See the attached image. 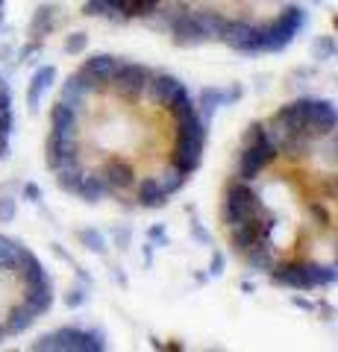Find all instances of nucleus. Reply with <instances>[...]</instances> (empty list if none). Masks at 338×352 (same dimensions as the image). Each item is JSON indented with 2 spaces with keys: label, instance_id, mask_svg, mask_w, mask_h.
I'll list each match as a JSON object with an SVG mask.
<instances>
[{
  "label": "nucleus",
  "instance_id": "20e7f679",
  "mask_svg": "<svg viewBox=\"0 0 338 352\" xmlns=\"http://www.w3.org/2000/svg\"><path fill=\"white\" fill-rule=\"evenodd\" d=\"M50 80H53V71H50V68H45V71L36 74V80H32V88H30V103H32V106L41 100V94H45V88L50 85Z\"/></svg>",
  "mask_w": 338,
  "mask_h": 352
},
{
  "label": "nucleus",
  "instance_id": "39448f33",
  "mask_svg": "<svg viewBox=\"0 0 338 352\" xmlns=\"http://www.w3.org/2000/svg\"><path fill=\"white\" fill-rule=\"evenodd\" d=\"M0 217H12V203H0Z\"/></svg>",
  "mask_w": 338,
  "mask_h": 352
},
{
  "label": "nucleus",
  "instance_id": "7ed1b4c3",
  "mask_svg": "<svg viewBox=\"0 0 338 352\" xmlns=\"http://www.w3.org/2000/svg\"><path fill=\"white\" fill-rule=\"evenodd\" d=\"M106 15L136 21L177 44L238 53L282 47L300 27V0H92Z\"/></svg>",
  "mask_w": 338,
  "mask_h": 352
},
{
  "label": "nucleus",
  "instance_id": "f257e3e1",
  "mask_svg": "<svg viewBox=\"0 0 338 352\" xmlns=\"http://www.w3.org/2000/svg\"><path fill=\"white\" fill-rule=\"evenodd\" d=\"M203 150L206 126L189 88L136 59H85L50 109L47 168L85 203L165 206L198 173Z\"/></svg>",
  "mask_w": 338,
  "mask_h": 352
},
{
  "label": "nucleus",
  "instance_id": "f03ea898",
  "mask_svg": "<svg viewBox=\"0 0 338 352\" xmlns=\"http://www.w3.org/2000/svg\"><path fill=\"white\" fill-rule=\"evenodd\" d=\"M221 226L250 270L291 291L338 279V109L303 97L250 124L221 188Z\"/></svg>",
  "mask_w": 338,
  "mask_h": 352
}]
</instances>
